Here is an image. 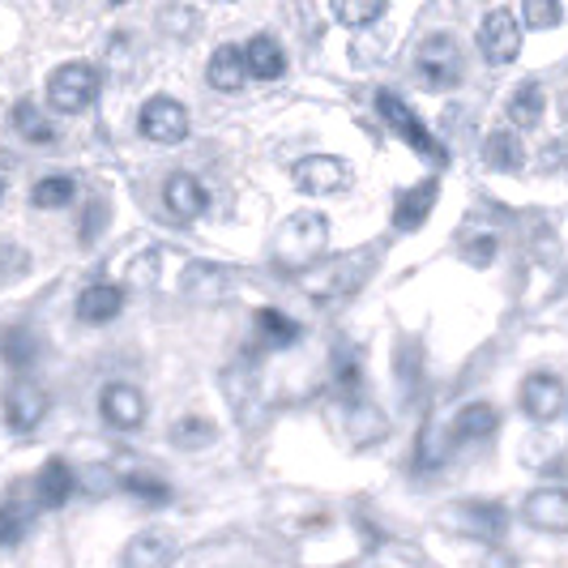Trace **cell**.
Returning a JSON list of instances; mask_svg holds the SVG:
<instances>
[{
  "mask_svg": "<svg viewBox=\"0 0 568 568\" xmlns=\"http://www.w3.org/2000/svg\"><path fill=\"white\" fill-rule=\"evenodd\" d=\"M368 278V256L364 253H338V256H321L308 270L295 274V286L313 300V304H334V300H346L355 295Z\"/></svg>",
  "mask_w": 568,
  "mask_h": 568,
  "instance_id": "cell-1",
  "label": "cell"
},
{
  "mask_svg": "<svg viewBox=\"0 0 568 568\" xmlns=\"http://www.w3.org/2000/svg\"><path fill=\"white\" fill-rule=\"evenodd\" d=\"M325 244H329V219L316 214V210H300L274 235V265L286 270V274L308 270L313 261L325 256Z\"/></svg>",
  "mask_w": 568,
  "mask_h": 568,
  "instance_id": "cell-2",
  "label": "cell"
},
{
  "mask_svg": "<svg viewBox=\"0 0 568 568\" xmlns=\"http://www.w3.org/2000/svg\"><path fill=\"white\" fill-rule=\"evenodd\" d=\"M376 112H381V120H385V124H389L402 142L415 150V154L432 159L436 168H445V163H449V154H445V145L436 142V133L427 129L419 115L410 112V103L398 99L394 90H376Z\"/></svg>",
  "mask_w": 568,
  "mask_h": 568,
  "instance_id": "cell-3",
  "label": "cell"
},
{
  "mask_svg": "<svg viewBox=\"0 0 568 568\" xmlns=\"http://www.w3.org/2000/svg\"><path fill=\"white\" fill-rule=\"evenodd\" d=\"M99 99V69L85 60H69L48 78V103L60 115H78Z\"/></svg>",
  "mask_w": 568,
  "mask_h": 568,
  "instance_id": "cell-4",
  "label": "cell"
},
{
  "mask_svg": "<svg viewBox=\"0 0 568 568\" xmlns=\"http://www.w3.org/2000/svg\"><path fill=\"white\" fill-rule=\"evenodd\" d=\"M440 521L454 530V535H466V539L479 542H500L505 530H509V513L496 500H457L440 513Z\"/></svg>",
  "mask_w": 568,
  "mask_h": 568,
  "instance_id": "cell-5",
  "label": "cell"
},
{
  "mask_svg": "<svg viewBox=\"0 0 568 568\" xmlns=\"http://www.w3.org/2000/svg\"><path fill=\"white\" fill-rule=\"evenodd\" d=\"M415 73H419V82L427 90H454L462 82V73H466V57H462V48L449 34H432L419 48V57H415Z\"/></svg>",
  "mask_w": 568,
  "mask_h": 568,
  "instance_id": "cell-6",
  "label": "cell"
},
{
  "mask_svg": "<svg viewBox=\"0 0 568 568\" xmlns=\"http://www.w3.org/2000/svg\"><path fill=\"white\" fill-rule=\"evenodd\" d=\"M138 129H142L145 142L180 145L189 138V112H184V103H175L168 94H154V99H145L142 115H138Z\"/></svg>",
  "mask_w": 568,
  "mask_h": 568,
  "instance_id": "cell-7",
  "label": "cell"
},
{
  "mask_svg": "<svg viewBox=\"0 0 568 568\" xmlns=\"http://www.w3.org/2000/svg\"><path fill=\"white\" fill-rule=\"evenodd\" d=\"M291 175H295V189L308 197H329V193L351 189V168L346 159H334V154H308L295 163Z\"/></svg>",
  "mask_w": 568,
  "mask_h": 568,
  "instance_id": "cell-8",
  "label": "cell"
},
{
  "mask_svg": "<svg viewBox=\"0 0 568 568\" xmlns=\"http://www.w3.org/2000/svg\"><path fill=\"white\" fill-rule=\"evenodd\" d=\"M479 52L487 64H513L521 57V27L509 9H491L484 22H479Z\"/></svg>",
  "mask_w": 568,
  "mask_h": 568,
  "instance_id": "cell-9",
  "label": "cell"
},
{
  "mask_svg": "<svg viewBox=\"0 0 568 568\" xmlns=\"http://www.w3.org/2000/svg\"><path fill=\"white\" fill-rule=\"evenodd\" d=\"M565 402H568V394L560 376H551V372H530V376H526V385H521V410H526L535 424L560 419Z\"/></svg>",
  "mask_w": 568,
  "mask_h": 568,
  "instance_id": "cell-10",
  "label": "cell"
},
{
  "mask_svg": "<svg viewBox=\"0 0 568 568\" xmlns=\"http://www.w3.org/2000/svg\"><path fill=\"white\" fill-rule=\"evenodd\" d=\"M48 406H52L48 389L22 376V381L9 389V398H4V424L13 427V432H34V427L48 419Z\"/></svg>",
  "mask_w": 568,
  "mask_h": 568,
  "instance_id": "cell-11",
  "label": "cell"
},
{
  "mask_svg": "<svg viewBox=\"0 0 568 568\" xmlns=\"http://www.w3.org/2000/svg\"><path fill=\"white\" fill-rule=\"evenodd\" d=\"M526 526H535L542 535H568V491L565 487H539L526 496L521 505Z\"/></svg>",
  "mask_w": 568,
  "mask_h": 568,
  "instance_id": "cell-12",
  "label": "cell"
},
{
  "mask_svg": "<svg viewBox=\"0 0 568 568\" xmlns=\"http://www.w3.org/2000/svg\"><path fill=\"white\" fill-rule=\"evenodd\" d=\"M99 410L103 419L115 427V432H138L145 424V398L142 389L124 385V381H112L103 394H99Z\"/></svg>",
  "mask_w": 568,
  "mask_h": 568,
  "instance_id": "cell-13",
  "label": "cell"
},
{
  "mask_svg": "<svg viewBox=\"0 0 568 568\" xmlns=\"http://www.w3.org/2000/svg\"><path fill=\"white\" fill-rule=\"evenodd\" d=\"M180 551L175 535L168 530H142L124 542V556H120V568H168Z\"/></svg>",
  "mask_w": 568,
  "mask_h": 568,
  "instance_id": "cell-14",
  "label": "cell"
},
{
  "mask_svg": "<svg viewBox=\"0 0 568 568\" xmlns=\"http://www.w3.org/2000/svg\"><path fill=\"white\" fill-rule=\"evenodd\" d=\"M205 189H201V180H193L189 171H175L168 175V184H163V205H168L171 219H180V223H193L205 214Z\"/></svg>",
  "mask_w": 568,
  "mask_h": 568,
  "instance_id": "cell-15",
  "label": "cell"
},
{
  "mask_svg": "<svg viewBox=\"0 0 568 568\" xmlns=\"http://www.w3.org/2000/svg\"><path fill=\"white\" fill-rule=\"evenodd\" d=\"M73 491H78V475H73V466H69L64 457L43 462V470L34 475V500H39V509H60Z\"/></svg>",
  "mask_w": 568,
  "mask_h": 568,
  "instance_id": "cell-16",
  "label": "cell"
},
{
  "mask_svg": "<svg viewBox=\"0 0 568 568\" xmlns=\"http://www.w3.org/2000/svg\"><path fill=\"white\" fill-rule=\"evenodd\" d=\"M436 197H440V184L436 180H424V184L398 193V201H394V227L419 231L427 223V214L436 210Z\"/></svg>",
  "mask_w": 568,
  "mask_h": 568,
  "instance_id": "cell-17",
  "label": "cell"
},
{
  "mask_svg": "<svg viewBox=\"0 0 568 568\" xmlns=\"http://www.w3.org/2000/svg\"><path fill=\"white\" fill-rule=\"evenodd\" d=\"M120 308H124V291L115 283H94L78 295V321L85 325H108L120 316Z\"/></svg>",
  "mask_w": 568,
  "mask_h": 568,
  "instance_id": "cell-18",
  "label": "cell"
},
{
  "mask_svg": "<svg viewBox=\"0 0 568 568\" xmlns=\"http://www.w3.org/2000/svg\"><path fill=\"white\" fill-rule=\"evenodd\" d=\"M205 82L214 85V90H223V94H235L240 85L248 82V64H244V48H235V43H223L210 64H205Z\"/></svg>",
  "mask_w": 568,
  "mask_h": 568,
  "instance_id": "cell-19",
  "label": "cell"
},
{
  "mask_svg": "<svg viewBox=\"0 0 568 568\" xmlns=\"http://www.w3.org/2000/svg\"><path fill=\"white\" fill-rule=\"evenodd\" d=\"M342 410H346V436H351V445H376V440H385V415L368 406L364 398H346L342 402Z\"/></svg>",
  "mask_w": 568,
  "mask_h": 568,
  "instance_id": "cell-20",
  "label": "cell"
},
{
  "mask_svg": "<svg viewBox=\"0 0 568 568\" xmlns=\"http://www.w3.org/2000/svg\"><path fill=\"white\" fill-rule=\"evenodd\" d=\"M244 64H248V78H261V82H274L286 73V52L278 48L274 34H253L248 48H244Z\"/></svg>",
  "mask_w": 568,
  "mask_h": 568,
  "instance_id": "cell-21",
  "label": "cell"
},
{
  "mask_svg": "<svg viewBox=\"0 0 568 568\" xmlns=\"http://www.w3.org/2000/svg\"><path fill=\"white\" fill-rule=\"evenodd\" d=\"M34 509H39V500H22L18 491L0 500V547H18V542L27 539Z\"/></svg>",
  "mask_w": 568,
  "mask_h": 568,
  "instance_id": "cell-22",
  "label": "cell"
},
{
  "mask_svg": "<svg viewBox=\"0 0 568 568\" xmlns=\"http://www.w3.org/2000/svg\"><path fill=\"white\" fill-rule=\"evenodd\" d=\"M496 427H500V410L491 402H470V406L457 410L449 432H454V440H487Z\"/></svg>",
  "mask_w": 568,
  "mask_h": 568,
  "instance_id": "cell-23",
  "label": "cell"
},
{
  "mask_svg": "<svg viewBox=\"0 0 568 568\" xmlns=\"http://www.w3.org/2000/svg\"><path fill=\"white\" fill-rule=\"evenodd\" d=\"M484 163L491 171H521L526 145H521V138L513 129H496V133H487L484 142Z\"/></svg>",
  "mask_w": 568,
  "mask_h": 568,
  "instance_id": "cell-24",
  "label": "cell"
},
{
  "mask_svg": "<svg viewBox=\"0 0 568 568\" xmlns=\"http://www.w3.org/2000/svg\"><path fill=\"white\" fill-rule=\"evenodd\" d=\"M13 129H18V133H22V142H30V145H52V142H57L52 120L43 115V108H39L34 99H22V103L13 108Z\"/></svg>",
  "mask_w": 568,
  "mask_h": 568,
  "instance_id": "cell-25",
  "label": "cell"
},
{
  "mask_svg": "<svg viewBox=\"0 0 568 568\" xmlns=\"http://www.w3.org/2000/svg\"><path fill=\"white\" fill-rule=\"evenodd\" d=\"M542 112H547V99H542V85L539 82H521L513 90L509 99V120L517 129H539Z\"/></svg>",
  "mask_w": 568,
  "mask_h": 568,
  "instance_id": "cell-26",
  "label": "cell"
},
{
  "mask_svg": "<svg viewBox=\"0 0 568 568\" xmlns=\"http://www.w3.org/2000/svg\"><path fill=\"white\" fill-rule=\"evenodd\" d=\"M256 334H261V346L270 351H283V346H295L300 342V325L283 316L278 308H261L256 313Z\"/></svg>",
  "mask_w": 568,
  "mask_h": 568,
  "instance_id": "cell-27",
  "label": "cell"
},
{
  "mask_svg": "<svg viewBox=\"0 0 568 568\" xmlns=\"http://www.w3.org/2000/svg\"><path fill=\"white\" fill-rule=\"evenodd\" d=\"M171 440H175V449H210L219 440V427L210 424L205 415H184L171 427Z\"/></svg>",
  "mask_w": 568,
  "mask_h": 568,
  "instance_id": "cell-28",
  "label": "cell"
},
{
  "mask_svg": "<svg viewBox=\"0 0 568 568\" xmlns=\"http://www.w3.org/2000/svg\"><path fill=\"white\" fill-rule=\"evenodd\" d=\"M0 355H4V364H9L13 372H30V364L39 359V342H34L30 329H4Z\"/></svg>",
  "mask_w": 568,
  "mask_h": 568,
  "instance_id": "cell-29",
  "label": "cell"
},
{
  "mask_svg": "<svg viewBox=\"0 0 568 568\" xmlns=\"http://www.w3.org/2000/svg\"><path fill=\"white\" fill-rule=\"evenodd\" d=\"M78 197V184L69 180V175H43L34 189H30V201L39 205V210H64V205H73Z\"/></svg>",
  "mask_w": 568,
  "mask_h": 568,
  "instance_id": "cell-30",
  "label": "cell"
},
{
  "mask_svg": "<svg viewBox=\"0 0 568 568\" xmlns=\"http://www.w3.org/2000/svg\"><path fill=\"white\" fill-rule=\"evenodd\" d=\"M454 432H440V427H424V436H419V457H415V466L419 470H436V466H445L449 454H454Z\"/></svg>",
  "mask_w": 568,
  "mask_h": 568,
  "instance_id": "cell-31",
  "label": "cell"
},
{
  "mask_svg": "<svg viewBox=\"0 0 568 568\" xmlns=\"http://www.w3.org/2000/svg\"><path fill=\"white\" fill-rule=\"evenodd\" d=\"M385 9H389V0H334V18L342 27H372Z\"/></svg>",
  "mask_w": 568,
  "mask_h": 568,
  "instance_id": "cell-32",
  "label": "cell"
},
{
  "mask_svg": "<svg viewBox=\"0 0 568 568\" xmlns=\"http://www.w3.org/2000/svg\"><path fill=\"white\" fill-rule=\"evenodd\" d=\"M120 487L129 491V496H138V500H145V505H163L171 496V487L159 479V475H145V470H138V475H124L120 479Z\"/></svg>",
  "mask_w": 568,
  "mask_h": 568,
  "instance_id": "cell-33",
  "label": "cell"
},
{
  "mask_svg": "<svg viewBox=\"0 0 568 568\" xmlns=\"http://www.w3.org/2000/svg\"><path fill=\"white\" fill-rule=\"evenodd\" d=\"M521 18H526L530 30H551V27H560L565 4H560V0H521Z\"/></svg>",
  "mask_w": 568,
  "mask_h": 568,
  "instance_id": "cell-34",
  "label": "cell"
},
{
  "mask_svg": "<svg viewBox=\"0 0 568 568\" xmlns=\"http://www.w3.org/2000/svg\"><path fill=\"white\" fill-rule=\"evenodd\" d=\"M491 256H496V240H491V235H479V240L466 244V261H470V265H487Z\"/></svg>",
  "mask_w": 568,
  "mask_h": 568,
  "instance_id": "cell-35",
  "label": "cell"
},
{
  "mask_svg": "<svg viewBox=\"0 0 568 568\" xmlns=\"http://www.w3.org/2000/svg\"><path fill=\"white\" fill-rule=\"evenodd\" d=\"M484 568H513V556H505V551H487Z\"/></svg>",
  "mask_w": 568,
  "mask_h": 568,
  "instance_id": "cell-36",
  "label": "cell"
},
{
  "mask_svg": "<svg viewBox=\"0 0 568 568\" xmlns=\"http://www.w3.org/2000/svg\"><path fill=\"white\" fill-rule=\"evenodd\" d=\"M0 197H4V180H0Z\"/></svg>",
  "mask_w": 568,
  "mask_h": 568,
  "instance_id": "cell-37",
  "label": "cell"
},
{
  "mask_svg": "<svg viewBox=\"0 0 568 568\" xmlns=\"http://www.w3.org/2000/svg\"><path fill=\"white\" fill-rule=\"evenodd\" d=\"M112 4H124V0H112Z\"/></svg>",
  "mask_w": 568,
  "mask_h": 568,
  "instance_id": "cell-38",
  "label": "cell"
}]
</instances>
